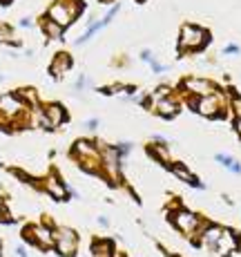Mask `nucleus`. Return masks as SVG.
Masks as SVG:
<instances>
[{
    "mask_svg": "<svg viewBox=\"0 0 241 257\" xmlns=\"http://www.w3.org/2000/svg\"><path fill=\"white\" fill-rule=\"evenodd\" d=\"M54 244H56V250L61 257H74L78 248V237L72 228H56L54 230Z\"/></svg>",
    "mask_w": 241,
    "mask_h": 257,
    "instance_id": "1",
    "label": "nucleus"
},
{
    "mask_svg": "<svg viewBox=\"0 0 241 257\" xmlns=\"http://www.w3.org/2000/svg\"><path fill=\"white\" fill-rule=\"evenodd\" d=\"M205 43H208V34L201 27H196V25H185V27L181 29L179 45L183 49H201Z\"/></svg>",
    "mask_w": 241,
    "mask_h": 257,
    "instance_id": "2",
    "label": "nucleus"
},
{
    "mask_svg": "<svg viewBox=\"0 0 241 257\" xmlns=\"http://www.w3.org/2000/svg\"><path fill=\"white\" fill-rule=\"evenodd\" d=\"M172 221L176 224V228L183 230V233H188V235H194V233H196V228H201L199 217H196L194 212H188V210H179V212H174V215H172Z\"/></svg>",
    "mask_w": 241,
    "mask_h": 257,
    "instance_id": "3",
    "label": "nucleus"
},
{
    "mask_svg": "<svg viewBox=\"0 0 241 257\" xmlns=\"http://www.w3.org/2000/svg\"><path fill=\"white\" fill-rule=\"evenodd\" d=\"M63 121H65V110H63L58 103H49V105L45 107V112L41 114V123L47 127V130L58 127Z\"/></svg>",
    "mask_w": 241,
    "mask_h": 257,
    "instance_id": "4",
    "label": "nucleus"
},
{
    "mask_svg": "<svg viewBox=\"0 0 241 257\" xmlns=\"http://www.w3.org/2000/svg\"><path fill=\"white\" fill-rule=\"evenodd\" d=\"M214 246H217V250L221 255H232L234 250L239 248V237L230 228H221V235H219V239Z\"/></svg>",
    "mask_w": 241,
    "mask_h": 257,
    "instance_id": "5",
    "label": "nucleus"
},
{
    "mask_svg": "<svg viewBox=\"0 0 241 257\" xmlns=\"http://www.w3.org/2000/svg\"><path fill=\"white\" fill-rule=\"evenodd\" d=\"M74 18H76V12L70 9L67 5H54V7L49 9V21H54L58 27H67Z\"/></svg>",
    "mask_w": 241,
    "mask_h": 257,
    "instance_id": "6",
    "label": "nucleus"
},
{
    "mask_svg": "<svg viewBox=\"0 0 241 257\" xmlns=\"http://www.w3.org/2000/svg\"><path fill=\"white\" fill-rule=\"evenodd\" d=\"M219 107H221V96H217V94H212V96H201L199 103H196V110H199L203 116L217 114Z\"/></svg>",
    "mask_w": 241,
    "mask_h": 257,
    "instance_id": "7",
    "label": "nucleus"
},
{
    "mask_svg": "<svg viewBox=\"0 0 241 257\" xmlns=\"http://www.w3.org/2000/svg\"><path fill=\"white\" fill-rule=\"evenodd\" d=\"M70 67H72V58H70V54H58V56L54 58L52 74H54L56 78H61L65 72H70Z\"/></svg>",
    "mask_w": 241,
    "mask_h": 257,
    "instance_id": "8",
    "label": "nucleus"
},
{
    "mask_svg": "<svg viewBox=\"0 0 241 257\" xmlns=\"http://www.w3.org/2000/svg\"><path fill=\"white\" fill-rule=\"evenodd\" d=\"M0 110H3V114L14 116L18 110H21V103H18V98H14V96H0Z\"/></svg>",
    "mask_w": 241,
    "mask_h": 257,
    "instance_id": "9",
    "label": "nucleus"
},
{
    "mask_svg": "<svg viewBox=\"0 0 241 257\" xmlns=\"http://www.w3.org/2000/svg\"><path fill=\"white\" fill-rule=\"evenodd\" d=\"M156 112H159L161 116L170 118V116H174L176 112H179V105H176L174 101H170V98H159V105H156Z\"/></svg>",
    "mask_w": 241,
    "mask_h": 257,
    "instance_id": "10",
    "label": "nucleus"
},
{
    "mask_svg": "<svg viewBox=\"0 0 241 257\" xmlns=\"http://www.w3.org/2000/svg\"><path fill=\"white\" fill-rule=\"evenodd\" d=\"M34 233H36V237H34V244H38L41 241V246H47L54 241V235H52V230L45 228V226H34Z\"/></svg>",
    "mask_w": 241,
    "mask_h": 257,
    "instance_id": "11",
    "label": "nucleus"
},
{
    "mask_svg": "<svg viewBox=\"0 0 241 257\" xmlns=\"http://www.w3.org/2000/svg\"><path fill=\"white\" fill-rule=\"evenodd\" d=\"M74 150L83 157H96V148H94V143H90V141H78L76 146H74Z\"/></svg>",
    "mask_w": 241,
    "mask_h": 257,
    "instance_id": "12",
    "label": "nucleus"
},
{
    "mask_svg": "<svg viewBox=\"0 0 241 257\" xmlns=\"http://www.w3.org/2000/svg\"><path fill=\"white\" fill-rule=\"evenodd\" d=\"M219 235H221L219 226H208V228L203 230V241L208 246H214V244H217V239H219Z\"/></svg>",
    "mask_w": 241,
    "mask_h": 257,
    "instance_id": "13",
    "label": "nucleus"
},
{
    "mask_svg": "<svg viewBox=\"0 0 241 257\" xmlns=\"http://www.w3.org/2000/svg\"><path fill=\"white\" fill-rule=\"evenodd\" d=\"M47 190L52 192L56 199H63L65 197V186L63 184H58V179H54V177H49V181H47Z\"/></svg>",
    "mask_w": 241,
    "mask_h": 257,
    "instance_id": "14",
    "label": "nucleus"
},
{
    "mask_svg": "<svg viewBox=\"0 0 241 257\" xmlns=\"http://www.w3.org/2000/svg\"><path fill=\"white\" fill-rule=\"evenodd\" d=\"M188 90L201 92L205 96V92H212V85H210V83H205V81H188Z\"/></svg>",
    "mask_w": 241,
    "mask_h": 257,
    "instance_id": "15",
    "label": "nucleus"
},
{
    "mask_svg": "<svg viewBox=\"0 0 241 257\" xmlns=\"http://www.w3.org/2000/svg\"><path fill=\"white\" fill-rule=\"evenodd\" d=\"M174 175H176V177H181V179H183V181H190V184H192V186H196V188H201V184H199V181L194 179L192 175H190L188 170H185L183 166H174Z\"/></svg>",
    "mask_w": 241,
    "mask_h": 257,
    "instance_id": "16",
    "label": "nucleus"
},
{
    "mask_svg": "<svg viewBox=\"0 0 241 257\" xmlns=\"http://www.w3.org/2000/svg\"><path fill=\"white\" fill-rule=\"evenodd\" d=\"M217 161H219V164H223V166H228L232 172H241V166L232 159V157H228V155H217Z\"/></svg>",
    "mask_w": 241,
    "mask_h": 257,
    "instance_id": "17",
    "label": "nucleus"
},
{
    "mask_svg": "<svg viewBox=\"0 0 241 257\" xmlns=\"http://www.w3.org/2000/svg\"><path fill=\"white\" fill-rule=\"evenodd\" d=\"M45 32H47L49 38H61L63 36V27H58L54 21H47L45 23Z\"/></svg>",
    "mask_w": 241,
    "mask_h": 257,
    "instance_id": "18",
    "label": "nucleus"
},
{
    "mask_svg": "<svg viewBox=\"0 0 241 257\" xmlns=\"http://www.w3.org/2000/svg\"><path fill=\"white\" fill-rule=\"evenodd\" d=\"M237 52H239V47H234V45H230V47L223 49V54H237Z\"/></svg>",
    "mask_w": 241,
    "mask_h": 257,
    "instance_id": "19",
    "label": "nucleus"
},
{
    "mask_svg": "<svg viewBox=\"0 0 241 257\" xmlns=\"http://www.w3.org/2000/svg\"><path fill=\"white\" fill-rule=\"evenodd\" d=\"M85 125H87V127H90V130H94V127L98 125V121H96V118H92V121H87V123H85Z\"/></svg>",
    "mask_w": 241,
    "mask_h": 257,
    "instance_id": "20",
    "label": "nucleus"
},
{
    "mask_svg": "<svg viewBox=\"0 0 241 257\" xmlns=\"http://www.w3.org/2000/svg\"><path fill=\"white\" fill-rule=\"evenodd\" d=\"M234 110H237V114L241 116V98H237V101H234Z\"/></svg>",
    "mask_w": 241,
    "mask_h": 257,
    "instance_id": "21",
    "label": "nucleus"
},
{
    "mask_svg": "<svg viewBox=\"0 0 241 257\" xmlns=\"http://www.w3.org/2000/svg\"><path fill=\"white\" fill-rule=\"evenodd\" d=\"M16 253H18V255H21V257H27V250H25V248H23V246H18V248H16Z\"/></svg>",
    "mask_w": 241,
    "mask_h": 257,
    "instance_id": "22",
    "label": "nucleus"
},
{
    "mask_svg": "<svg viewBox=\"0 0 241 257\" xmlns=\"http://www.w3.org/2000/svg\"><path fill=\"white\" fill-rule=\"evenodd\" d=\"M98 221H101V226H110L107 224V217H98Z\"/></svg>",
    "mask_w": 241,
    "mask_h": 257,
    "instance_id": "23",
    "label": "nucleus"
},
{
    "mask_svg": "<svg viewBox=\"0 0 241 257\" xmlns=\"http://www.w3.org/2000/svg\"><path fill=\"white\" fill-rule=\"evenodd\" d=\"M234 125H237V132H239V135H241V116L237 118V123H234Z\"/></svg>",
    "mask_w": 241,
    "mask_h": 257,
    "instance_id": "24",
    "label": "nucleus"
},
{
    "mask_svg": "<svg viewBox=\"0 0 241 257\" xmlns=\"http://www.w3.org/2000/svg\"><path fill=\"white\" fill-rule=\"evenodd\" d=\"M101 3H110V0H101Z\"/></svg>",
    "mask_w": 241,
    "mask_h": 257,
    "instance_id": "25",
    "label": "nucleus"
}]
</instances>
